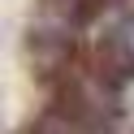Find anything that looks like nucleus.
I'll list each match as a JSON object with an SVG mask.
<instances>
[{
	"label": "nucleus",
	"mask_w": 134,
	"mask_h": 134,
	"mask_svg": "<svg viewBox=\"0 0 134 134\" xmlns=\"http://www.w3.org/2000/svg\"><path fill=\"white\" fill-rule=\"evenodd\" d=\"M121 56H125V61L134 65V22H130V26L121 30Z\"/></svg>",
	"instance_id": "f03ea898"
},
{
	"label": "nucleus",
	"mask_w": 134,
	"mask_h": 134,
	"mask_svg": "<svg viewBox=\"0 0 134 134\" xmlns=\"http://www.w3.org/2000/svg\"><path fill=\"white\" fill-rule=\"evenodd\" d=\"M39 134H99V125L95 121H91V117H61V113H56V117H48V121L43 125H39Z\"/></svg>",
	"instance_id": "f257e3e1"
}]
</instances>
